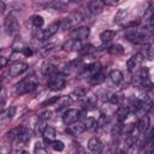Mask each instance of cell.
Returning <instances> with one entry per match:
<instances>
[{
    "mask_svg": "<svg viewBox=\"0 0 154 154\" xmlns=\"http://www.w3.org/2000/svg\"><path fill=\"white\" fill-rule=\"evenodd\" d=\"M125 38L129 42H132L136 45H147L149 41L154 38V31L149 29L136 30L135 28H131V30L125 32Z\"/></svg>",
    "mask_w": 154,
    "mask_h": 154,
    "instance_id": "obj_1",
    "label": "cell"
},
{
    "mask_svg": "<svg viewBox=\"0 0 154 154\" xmlns=\"http://www.w3.org/2000/svg\"><path fill=\"white\" fill-rule=\"evenodd\" d=\"M37 83H38V79H37V77L35 75L28 76L24 79H22L19 83H17V85H16V94L17 95L28 94V93L32 91L37 87Z\"/></svg>",
    "mask_w": 154,
    "mask_h": 154,
    "instance_id": "obj_2",
    "label": "cell"
},
{
    "mask_svg": "<svg viewBox=\"0 0 154 154\" xmlns=\"http://www.w3.org/2000/svg\"><path fill=\"white\" fill-rule=\"evenodd\" d=\"M132 84L137 88H152V82L149 79V70L147 67H141L132 77Z\"/></svg>",
    "mask_w": 154,
    "mask_h": 154,
    "instance_id": "obj_3",
    "label": "cell"
},
{
    "mask_svg": "<svg viewBox=\"0 0 154 154\" xmlns=\"http://www.w3.org/2000/svg\"><path fill=\"white\" fill-rule=\"evenodd\" d=\"M65 76L66 75L64 72H55L52 76H49V78L47 81L48 88L51 90H54V91L61 90L66 84V77Z\"/></svg>",
    "mask_w": 154,
    "mask_h": 154,
    "instance_id": "obj_4",
    "label": "cell"
},
{
    "mask_svg": "<svg viewBox=\"0 0 154 154\" xmlns=\"http://www.w3.org/2000/svg\"><path fill=\"white\" fill-rule=\"evenodd\" d=\"M7 138L8 140H18L20 142H26L28 140H30V131L22 125L16 126L7 132Z\"/></svg>",
    "mask_w": 154,
    "mask_h": 154,
    "instance_id": "obj_5",
    "label": "cell"
},
{
    "mask_svg": "<svg viewBox=\"0 0 154 154\" xmlns=\"http://www.w3.org/2000/svg\"><path fill=\"white\" fill-rule=\"evenodd\" d=\"M102 70V65L96 61V63H93V64H89L87 66H84L83 71L79 73V76L82 78H89V79H93L96 75H99Z\"/></svg>",
    "mask_w": 154,
    "mask_h": 154,
    "instance_id": "obj_6",
    "label": "cell"
},
{
    "mask_svg": "<svg viewBox=\"0 0 154 154\" xmlns=\"http://www.w3.org/2000/svg\"><path fill=\"white\" fill-rule=\"evenodd\" d=\"M59 29H60V22H55V23H52L48 28H46L43 30H37L34 36L37 40H46V38H49L51 36H53Z\"/></svg>",
    "mask_w": 154,
    "mask_h": 154,
    "instance_id": "obj_7",
    "label": "cell"
},
{
    "mask_svg": "<svg viewBox=\"0 0 154 154\" xmlns=\"http://www.w3.org/2000/svg\"><path fill=\"white\" fill-rule=\"evenodd\" d=\"M4 26L6 29V32L10 35H17L19 31V24L13 14H8L4 20Z\"/></svg>",
    "mask_w": 154,
    "mask_h": 154,
    "instance_id": "obj_8",
    "label": "cell"
},
{
    "mask_svg": "<svg viewBox=\"0 0 154 154\" xmlns=\"http://www.w3.org/2000/svg\"><path fill=\"white\" fill-rule=\"evenodd\" d=\"M83 19V16L78 12V13H73L71 16H69L67 18H64L61 22H60V29H70L72 26H75L76 24H78L79 22H82Z\"/></svg>",
    "mask_w": 154,
    "mask_h": 154,
    "instance_id": "obj_9",
    "label": "cell"
},
{
    "mask_svg": "<svg viewBox=\"0 0 154 154\" xmlns=\"http://www.w3.org/2000/svg\"><path fill=\"white\" fill-rule=\"evenodd\" d=\"M81 117V111L77 108H69L63 114V122L66 125H71L73 123H77V120Z\"/></svg>",
    "mask_w": 154,
    "mask_h": 154,
    "instance_id": "obj_10",
    "label": "cell"
},
{
    "mask_svg": "<svg viewBox=\"0 0 154 154\" xmlns=\"http://www.w3.org/2000/svg\"><path fill=\"white\" fill-rule=\"evenodd\" d=\"M84 66H83V61L82 59H75V60H71L70 63H67L64 67V73L65 75H71V73H75V72H78V71H83Z\"/></svg>",
    "mask_w": 154,
    "mask_h": 154,
    "instance_id": "obj_11",
    "label": "cell"
},
{
    "mask_svg": "<svg viewBox=\"0 0 154 154\" xmlns=\"http://www.w3.org/2000/svg\"><path fill=\"white\" fill-rule=\"evenodd\" d=\"M29 65L26 63H22V61H17V63H13L12 65H10L8 67V75L11 77H17L19 75H22L23 72H25L28 70Z\"/></svg>",
    "mask_w": 154,
    "mask_h": 154,
    "instance_id": "obj_12",
    "label": "cell"
},
{
    "mask_svg": "<svg viewBox=\"0 0 154 154\" xmlns=\"http://www.w3.org/2000/svg\"><path fill=\"white\" fill-rule=\"evenodd\" d=\"M143 60H144V58H143V55L141 54V52L134 54V55H132L131 58H129L128 61H126L128 70H129V71H134V70H136L137 67L141 66V64L143 63Z\"/></svg>",
    "mask_w": 154,
    "mask_h": 154,
    "instance_id": "obj_13",
    "label": "cell"
},
{
    "mask_svg": "<svg viewBox=\"0 0 154 154\" xmlns=\"http://www.w3.org/2000/svg\"><path fill=\"white\" fill-rule=\"evenodd\" d=\"M40 70H41V73H42L43 76H52L53 73L57 72V66H55V64H53V61H51V60H45V61L41 64Z\"/></svg>",
    "mask_w": 154,
    "mask_h": 154,
    "instance_id": "obj_14",
    "label": "cell"
},
{
    "mask_svg": "<svg viewBox=\"0 0 154 154\" xmlns=\"http://www.w3.org/2000/svg\"><path fill=\"white\" fill-rule=\"evenodd\" d=\"M52 114H53V112L49 111V109H47V111L42 112V113L38 116V123H37V130H38V131L42 132V131L45 130V128L47 126L46 124H47L48 120L52 118Z\"/></svg>",
    "mask_w": 154,
    "mask_h": 154,
    "instance_id": "obj_15",
    "label": "cell"
},
{
    "mask_svg": "<svg viewBox=\"0 0 154 154\" xmlns=\"http://www.w3.org/2000/svg\"><path fill=\"white\" fill-rule=\"evenodd\" d=\"M88 36H89V28H85V26H81L71 31V38H76L79 41L85 40Z\"/></svg>",
    "mask_w": 154,
    "mask_h": 154,
    "instance_id": "obj_16",
    "label": "cell"
},
{
    "mask_svg": "<svg viewBox=\"0 0 154 154\" xmlns=\"http://www.w3.org/2000/svg\"><path fill=\"white\" fill-rule=\"evenodd\" d=\"M63 48L66 49V51H82L83 48V43L82 41L79 40H76V38H70L67 40L64 45H63Z\"/></svg>",
    "mask_w": 154,
    "mask_h": 154,
    "instance_id": "obj_17",
    "label": "cell"
},
{
    "mask_svg": "<svg viewBox=\"0 0 154 154\" xmlns=\"http://www.w3.org/2000/svg\"><path fill=\"white\" fill-rule=\"evenodd\" d=\"M85 130H87L85 124L83 122H77V123L69 125V128L66 129V132H69L71 135H79V134H83Z\"/></svg>",
    "mask_w": 154,
    "mask_h": 154,
    "instance_id": "obj_18",
    "label": "cell"
},
{
    "mask_svg": "<svg viewBox=\"0 0 154 154\" xmlns=\"http://www.w3.org/2000/svg\"><path fill=\"white\" fill-rule=\"evenodd\" d=\"M55 135H57V131H55V129H54L53 126H51V125H47V126L45 128V130L42 131L43 140H45V142H46L47 144H51V143L54 141Z\"/></svg>",
    "mask_w": 154,
    "mask_h": 154,
    "instance_id": "obj_19",
    "label": "cell"
},
{
    "mask_svg": "<svg viewBox=\"0 0 154 154\" xmlns=\"http://www.w3.org/2000/svg\"><path fill=\"white\" fill-rule=\"evenodd\" d=\"M14 113H16V107H13V106L8 107L7 109H4L2 113H1V116H0V123H1L2 125H6V124L10 123V120L13 118Z\"/></svg>",
    "mask_w": 154,
    "mask_h": 154,
    "instance_id": "obj_20",
    "label": "cell"
},
{
    "mask_svg": "<svg viewBox=\"0 0 154 154\" xmlns=\"http://www.w3.org/2000/svg\"><path fill=\"white\" fill-rule=\"evenodd\" d=\"M136 128H137V131H138L140 134H144V132L148 130V128H149V117L146 116V114L142 116V117L137 120Z\"/></svg>",
    "mask_w": 154,
    "mask_h": 154,
    "instance_id": "obj_21",
    "label": "cell"
},
{
    "mask_svg": "<svg viewBox=\"0 0 154 154\" xmlns=\"http://www.w3.org/2000/svg\"><path fill=\"white\" fill-rule=\"evenodd\" d=\"M103 6H105V2H103V1L95 0V1H91V2L88 4V10H89V12L93 13V14H99L100 12H102Z\"/></svg>",
    "mask_w": 154,
    "mask_h": 154,
    "instance_id": "obj_22",
    "label": "cell"
},
{
    "mask_svg": "<svg viewBox=\"0 0 154 154\" xmlns=\"http://www.w3.org/2000/svg\"><path fill=\"white\" fill-rule=\"evenodd\" d=\"M88 148L93 153H101L102 150V143L97 137H91L88 141Z\"/></svg>",
    "mask_w": 154,
    "mask_h": 154,
    "instance_id": "obj_23",
    "label": "cell"
},
{
    "mask_svg": "<svg viewBox=\"0 0 154 154\" xmlns=\"http://www.w3.org/2000/svg\"><path fill=\"white\" fill-rule=\"evenodd\" d=\"M129 113H130V109H129L128 106H119L117 108V111H116V119H117V122L118 123H123L126 119V117L129 116Z\"/></svg>",
    "mask_w": 154,
    "mask_h": 154,
    "instance_id": "obj_24",
    "label": "cell"
},
{
    "mask_svg": "<svg viewBox=\"0 0 154 154\" xmlns=\"http://www.w3.org/2000/svg\"><path fill=\"white\" fill-rule=\"evenodd\" d=\"M129 18H130V11H129V8H122L114 16V22L116 23H123V22L129 20Z\"/></svg>",
    "mask_w": 154,
    "mask_h": 154,
    "instance_id": "obj_25",
    "label": "cell"
},
{
    "mask_svg": "<svg viewBox=\"0 0 154 154\" xmlns=\"http://www.w3.org/2000/svg\"><path fill=\"white\" fill-rule=\"evenodd\" d=\"M26 47H28V46L24 43V41H23L20 37H16V40H14L13 43H12V48H13V51L17 52V53H23V51H24Z\"/></svg>",
    "mask_w": 154,
    "mask_h": 154,
    "instance_id": "obj_26",
    "label": "cell"
},
{
    "mask_svg": "<svg viewBox=\"0 0 154 154\" xmlns=\"http://www.w3.org/2000/svg\"><path fill=\"white\" fill-rule=\"evenodd\" d=\"M108 77H109L111 82H112L113 84H116V85L119 84V83L123 81V73H122L119 70H112V71L109 72Z\"/></svg>",
    "mask_w": 154,
    "mask_h": 154,
    "instance_id": "obj_27",
    "label": "cell"
},
{
    "mask_svg": "<svg viewBox=\"0 0 154 154\" xmlns=\"http://www.w3.org/2000/svg\"><path fill=\"white\" fill-rule=\"evenodd\" d=\"M114 35H116V31L109 30V29H106V30H103V31L100 34V38H101V41H103V42H108V41H111V40L114 37Z\"/></svg>",
    "mask_w": 154,
    "mask_h": 154,
    "instance_id": "obj_28",
    "label": "cell"
},
{
    "mask_svg": "<svg viewBox=\"0 0 154 154\" xmlns=\"http://www.w3.org/2000/svg\"><path fill=\"white\" fill-rule=\"evenodd\" d=\"M136 142H137V137L135 136V135H128L126 137H125V140H124V149L126 150V149H129V148H131L134 144H136Z\"/></svg>",
    "mask_w": 154,
    "mask_h": 154,
    "instance_id": "obj_29",
    "label": "cell"
},
{
    "mask_svg": "<svg viewBox=\"0 0 154 154\" xmlns=\"http://www.w3.org/2000/svg\"><path fill=\"white\" fill-rule=\"evenodd\" d=\"M108 52H109L111 54H113V55H122V54H124V47H123L122 45L117 43V45L111 46V47L108 48Z\"/></svg>",
    "mask_w": 154,
    "mask_h": 154,
    "instance_id": "obj_30",
    "label": "cell"
},
{
    "mask_svg": "<svg viewBox=\"0 0 154 154\" xmlns=\"http://www.w3.org/2000/svg\"><path fill=\"white\" fill-rule=\"evenodd\" d=\"M123 94L122 93H113V94H109V99L108 101L113 105H119L122 101H123Z\"/></svg>",
    "mask_w": 154,
    "mask_h": 154,
    "instance_id": "obj_31",
    "label": "cell"
},
{
    "mask_svg": "<svg viewBox=\"0 0 154 154\" xmlns=\"http://www.w3.org/2000/svg\"><path fill=\"white\" fill-rule=\"evenodd\" d=\"M108 122H109V118H108L107 114H100V117L96 120V126L97 128H103V126L107 125Z\"/></svg>",
    "mask_w": 154,
    "mask_h": 154,
    "instance_id": "obj_32",
    "label": "cell"
},
{
    "mask_svg": "<svg viewBox=\"0 0 154 154\" xmlns=\"http://www.w3.org/2000/svg\"><path fill=\"white\" fill-rule=\"evenodd\" d=\"M31 22H32V25H34L35 28L40 29V28L43 25V23H45V19H43V17H42V16H38V14H36V16H34V17L31 18Z\"/></svg>",
    "mask_w": 154,
    "mask_h": 154,
    "instance_id": "obj_33",
    "label": "cell"
},
{
    "mask_svg": "<svg viewBox=\"0 0 154 154\" xmlns=\"http://www.w3.org/2000/svg\"><path fill=\"white\" fill-rule=\"evenodd\" d=\"M34 154H51V153L46 149V147L42 146V143L37 142L34 146Z\"/></svg>",
    "mask_w": 154,
    "mask_h": 154,
    "instance_id": "obj_34",
    "label": "cell"
},
{
    "mask_svg": "<svg viewBox=\"0 0 154 154\" xmlns=\"http://www.w3.org/2000/svg\"><path fill=\"white\" fill-rule=\"evenodd\" d=\"M143 18H144L146 20H150L152 18H154V4H150V5L148 6V8L144 11Z\"/></svg>",
    "mask_w": 154,
    "mask_h": 154,
    "instance_id": "obj_35",
    "label": "cell"
},
{
    "mask_svg": "<svg viewBox=\"0 0 154 154\" xmlns=\"http://www.w3.org/2000/svg\"><path fill=\"white\" fill-rule=\"evenodd\" d=\"M70 102H71V97H70V96L60 97V99H59V101H58V106H57L58 111H59V109H61V108H64V107H66Z\"/></svg>",
    "mask_w": 154,
    "mask_h": 154,
    "instance_id": "obj_36",
    "label": "cell"
},
{
    "mask_svg": "<svg viewBox=\"0 0 154 154\" xmlns=\"http://www.w3.org/2000/svg\"><path fill=\"white\" fill-rule=\"evenodd\" d=\"M51 146H52V148H53L54 150H57V152H61V150H64V148H65L64 143H63L61 141H59V140H54V141L51 143Z\"/></svg>",
    "mask_w": 154,
    "mask_h": 154,
    "instance_id": "obj_37",
    "label": "cell"
},
{
    "mask_svg": "<svg viewBox=\"0 0 154 154\" xmlns=\"http://www.w3.org/2000/svg\"><path fill=\"white\" fill-rule=\"evenodd\" d=\"M49 6L54 7L55 10H65V8H66V6H67V4H66V2H64V1H55V2L49 4Z\"/></svg>",
    "mask_w": 154,
    "mask_h": 154,
    "instance_id": "obj_38",
    "label": "cell"
},
{
    "mask_svg": "<svg viewBox=\"0 0 154 154\" xmlns=\"http://www.w3.org/2000/svg\"><path fill=\"white\" fill-rule=\"evenodd\" d=\"M59 99H60V96H53V97H51L49 100H46V101L42 103V106L45 107V106H49V105H53V103L58 102V101H59Z\"/></svg>",
    "mask_w": 154,
    "mask_h": 154,
    "instance_id": "obj_39",
    "label": "cell"
},
{
    "mask_svg": "<svg viewBox=\"0 0 154 154\" xmlns=\"http://www.w3.org/2000/svg\"><path fill=\"white\" fill-rule=\"evenodd\" d=\"M95 51H96V48H94L93 46H85V47L82 48L81 52H82L83 54H90V53H94Z\"/></svg>",
    "mask_w": 154,
    "mask_h": 154,
    "instance_id": "obj_40",
    "label": "cell"
},
{
    "mask_svg": "<svg viewBox=\"0 0 154 154\" xmlns=\"http://www.w3.org/2000/svg\"><path fill=\"white\" fill-rule=\"evenodd\" d=\"M53 47H54V45H53V43L47 45V46H45V47L41 49V53H42V54H46V53H47V52H49V51H51Z\"/></svg>",
    "mask_w": 154,
    "mask_h": 154,
    "instance_id": "obj_41",
    "label": "cell"
},
{
    "mask_svg": "<svg viewBox=\"0 0 154 154\" xmlns=\"http://www.w3.org/2000/svg\"><path fill=\"white\" fill-rule=\"evenodd\" d=\"M23 54H24L25 57H30V55L32 54V51H31V48H30V47H26V48L23 51Z\"/></svg>",
    "mask_w": 154,
    "mask_h": 154,
    "instance_id": "obj_42",
    "label": "cell"
},
{
    "mask_svg": "<svg viewBox=\"0 0 154 154\" xmlns=\"http://www.w3.org/2000/svg\"><path fill=\"white\" fill-rule=\"evenodd\" d=\"M5 90H2V93H1V108H4V106H5Z\"/></svg>",
    "mask_w": 154,
    "mask_h": 154,
    "instance_id": "obj_43",
    "label": "cell"
},
{
    "mask_svg": "<svg viewBox=\"0 0 154 154\" xmlns=\"http://www.w3.org/2000/svg\"><path fill=\"white\" fill-rule=\"evenodd\" d=\"M0 60H1V67H5L6 64H7V60L5 57H0Z\"/></svg>",
    "mask_w": 154,
    "mask_h": 154,
    "instance_id": "obj_44",
    "label": "cell"
},
{
    "mask_svg": "<svg viewBox=\"0 0 154 154\" xmlns=\"http://www.w3.org/2000/svg\"><path fill=\"white\" fill-rule=\"evenodd\" d=\"M0 5H1V12H4V10H5V2L4 1H0Z\"/></svg>",
    "mask_w": 154,
    "mask_h": 154,
    "instance_id": "obj_45",
    "label": "cell"
},
{
    "mask_svg": "<svg viewBox=\"0 0 154 154\" xmlns=\"http://www.w3.org/2000/svg\"><path fill=\"white\" fill-rule=\"evenodd\" d=\"M22 154H28V153H26V152H23V153H22Z\"/></svg>",
    "mask_w": 154,
    "mask_h": 154,
    "instance_id": "obj_46",
    "label": "cell"
},
{
    "mask_svg": "<svg viewBox=\"0 0 154 154\" xmlns=\"http://www.w3.org/2000/svg\"><path fill=\"white\" fill-rule=\"evenodd\" d=\"M84 154H91V153H84Z\"/></svg>",
    "mask_w": 154,
    "mask_h": 154,
    "instance_id": "obj_47",
    "label": "cell"
}]
</instances>
